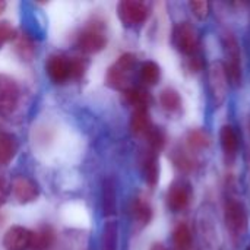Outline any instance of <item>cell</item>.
<instances>
[{"label":"cell","mask_w":250,"mask_h":250,"mask_svg":"<svg viewBox=\"0 0 250 250\" xmlns=\"http://www.w3.org/2000/svg\"><path fill=\"white\" fill-rule=\"evenodd\" d=\"M136 64V57L132 53L122 54L107 70L105 75V83L110 88L126 91L129 88V79L130 73Z\"/></svg>","instance_id":"6da1fadb"},{"label":"cell","mask_w":250,"mask_h":250,"mask_svg":"<svg viewBox=\"0 0 250 250\" xmlns=\"http://www.w3.org/2000/svg\"><path fill=\"white\" fill-rule=\"evenodd\" d=\"M76 45L81 51L86 54L101 51L107 45V35L104 32L103 25H100V22H92L88 26H85L82 32L78 35Z\"/></svg>","instance_id":"7a4b0ae2"},{"label":"cell","mask_w":250,"mask_h":250,"mask_svg":"<svg viewBox=\"0 0 250 250\" xmlns=\"http://www.w3.org/2000/svg\"><path fill=\"white\" fill-rule=\"evenodd\" d=\"M19 100L21 88L18 82L7 75H0V116H12L19 105Z\"/></svg>","instance_id":"3957f363"},{"label":"cell","mask_w":250,"mask_h":250,"mask_svg":"<svg viewBox=\"0 0 250 250\" xmlns=\"http://www.w3.org/2000/svg\"><path fill=\"white\" fill-rule=\"evenodd\" d=\"M208 86L217 105L223 104L229 91V76L221 62H212L208 67Z\"/></svg>","instance_id":"277c9868"},{"label":"cell","mask_w":250,"mask_h":250,"mask_svg":"<svg viewBox=\"0 0 250 250\" xmlns=\"http://www.w3.org/2000/svg\"><path fill=\"white\" fill-rule=\"evenodd\" d=\"M224 42V53H226V72L233 82V85H239L242 81V66H240V48L237 40L231 34H226L223 38Z\"/></svg>","instance_id":"5b68a950"},{"label":"cell","mask_w":250,"mask_h":250,"mask_svg":"<svg viewBox=\"0 0 250 250\" xmlns=\"http://www.w3.org/2000/svg\"><path fill=\"white\" fill-rule=\"evenodd\" d=\"M226 226L230 234L236 239H240L248 231V214L245 207L239 201H229L226 205Z\"/></svg>","instance_id":"8992f818"},{"label":"cell","mask_w":250,"mask_h":250,"mask_svg":"<svg viewBox=\"0 0 250 250\" xmlns=\"http://www.w3.org/2000/svg\"><path fill=\"white\" fill-rule=\"evenodd\" d=\"M149 9L139 0H123L117 6V15L126 26L142 23L148 18Z\"/></svg>","instance_id":"52a82bcc"},{"label":"cell","mask_w":250,"mask_h":250,"mask_svg":"<svg viewBox=\"0 0 250 250\" xmlns=\"http://www.w3.org/2000/svg\"><path fill=\"white\" fill-rule=\"evenodd\" d=\"M173 42L179 51L185 54H192L199 45V34L193 25H190L189 22H183L174 28Z\"/></svg>","instance_id":"ba28073f"},{"label":"cell","mask_w":250,"mask_h":250,"mask_svg":"<svg viewBox=\"0 0 250 250\" xmlns=\"http://www.w3.org/2000/svg\"><path fill=\"white\" fill-rule=\"evenodd\" d=\"M45 70L51 82L64 83L70 79V59L63 54H51L45 62Z\"/></svg>","instance_id":"9c48e42d"},{"label":"cell","mask_w":250,"mask_h":250,"mask_svg":"<svg viewBox=\"0 0 250 250\" xmlns=\"http://www.w3.org/2000/svg\"><path fill=\"white\" fill-rule=\"evenodd\" d=\"M12 195L13 198L19 202V204H29L32 201H35L40 195V189L38 185L26 177V176H18L12 180Z\"/></svg>","instance_id":"30bf717a"},{"label":"cell","mask_w":250,"mask_h":250,"mask_svg":"<svg viewBox=\"0 0 250 250\" xmlns=\"http://www.w3.org/2000/svg\"><path fill=\"white\" fill-rule=\"evenodd\" d=\"M31 239H32L31 230L21 226H13L4 233L3 246L6 250H26L31 246Z\"/></svg>","instance_id":"8fae6325"},{"label":"cell","mask_w":250,"mask_h":250,"mask_svg":"<svg viewBox=\"0 0 250 250\" xmlns=\"http://www.w3.org/2000/svg\"><path fill=\"white\" fill-rule=\"evenodd\" d=\"M189 189L182 183H174L167 192V205L173 211H182L189 204Z\"/></svg>","instance_id":"7c38bea8"},{"label":"cell","mask_w":250,"mask_h":250,"mask_svg":"<svg viewBox=\"0 0 250 250\" xmlns=\"http://www.w3.org/2000/svg\"><path fill=\"white\" fill-rule=\"evenodd\" d=\"M116 183L111 177L103 180L101 189V207L104 217H110L116 214Z\"/></svg>","instance_id":"4fadbf2b"},{"label":"cell","mask_w":250,"mask_h":250,"mask_svg":"<svg viewBox=\"0 0 250 250\" xmlns=\"http://www.w3.org/2000/svg\"><path fill=\"white\" fill-rule=\"evenodd\" d=\"M130 129L135 135H146L149 132L151 122H149L148 107L133 108V113L130 117Z\"/></svg>","instance_id":"5bb4252c"},{"label":"cell","mask_w":250,"mask_h":250,"mask_svg":"<svg viewBox=\"0 0 250 250\" xmlns=\"http://www.w3.org/2000/svg\"><path fill=\"white\" fill-rule=\"evenodd\" d=\"M142 173L149 186H155L158 182V161L155 151L149 149L142 157Z\"/></svg>","instance_id":"9a60e30c"},{"label":"cell","mask_w":250,"mask_h":250,"mask_svg":"<svg viewBox=\"0 0 250 250\" xmlns=\"http://www.w3.org/2000/svg\"><path fill=\"white\" fill-rule=\"evenodd\" d=\"M18 152V141L10 133H0V166H7Z\"/></svg>","instance_id":"2e32d148"},{"label":"cell","mask_w":250,"mask_h":250,"mask_svg":"<svg viewBox=\"0 0 250 250\" xmlns=\"http://www.w3.org/2000/svg\"><path fill=\"white\" fill-rule=\"evenodd\" d=\"M54 242V231L51 227H41L37 231H32L31 239V250H47Z\"/></svg>","instance_id":"e0dca14e"},{"label":"cell","mask_w":250,"mask_h":250,"mask_svg":"<svg viewBox=\"0 0 250 250\" xmlns=\"http://www.w3.org/2000/svg\"><path fill=\"white\" fill-rule=\"evenodd\" d=\"M132 212H133V218L141 226H146L151 221V218H152V208H151L149 202L145 198H142V196L136 198L133 201Z\"/></svg>","instance_id":"ac0fdd59"},{"label":"cell","mask_w":250,"mask_h":250,"mask_svg":"<svg viewBox=\"0 0 250 250\" xmlns=\"http://www.w3.org/2000/svg\"><path fill=\"white\" fill-rule=\"evenodd\" d=\"M119 226L116 221L105 223L101 233V250H117Z\"/></svg>","instance_id":"d6986e66"},{"label":"cell","mask_w":250,"mask_h":250,"mask_svg":"<svg viewBox=\"0 0 250 250\" xmlns=\"http://www.w3.org/2000/svg\"><path fill=\"white\" fill-rule=\"evenodd\" d=\"M173 245L176 250H190L192 231L186 224H179L173 231Z\"/></svg>","instance_id":"ffe728a7"},{"label":"cell","mask_w":250,"mask_h":250,"mask_svg":"<svg viewBox=\"0 0 250 250\" xmlns=\"http://www.w3.org/2000/svg\"><path fill=\"white\" fill-rule=\"evenodd\" d=\"M160 76H161V70L155 62L149 60V62L142 63L141 70H139V78L145 85H149V86L155 85L160 81Z\"/></svg>","instance_id":"44dd1931"},{"label":"cell","mask_w":250,"mask_h":250,"mask_svg":"<svg viewBox=\"0 0 250 250\" xmlns=\"http://www.w3.org/2000/svg\"><path fill=\"white\" fill-rule=\"evenodd\" d=\"M160 104L167 111H177L182 107L180 94L173 88H166L160 94Z\"/></svg>","instance_id":"7402d4cb"},{"label":"cell","mask_w":250,"mask_h":250,"mask_svg":"<svg viewBox=\"0 0 250 250\" xmlns=\"http://www.w3.org/2000/svg\"><path fill=\"white\" fill-rule=\"evenodd\" d=\"M220 139H221V146L224 149L226 154H234L239 148V138L234 132V129L229 125L223 126L221 133H220Z\"/></svg>","instance_id":"603a6c76"},{"label":"cell","mask_w":250,"mask_h":250,"mask_svg":"<svg viewBox=\"0 0 250 250\" xmlns=\"http://www.w3.org/2000/svg\"><path fill=\"white\" fill-rule=\"evenodd\" d=\"M125 98L126 101L133 107V108H138V107H148V103H149V95L146 91H144L142 88H135V86H129L126 91H125Z\"/></svg>","instance_id":"cb8c5ba5"},{"label":"cell","mask_w":250,"mask_h":250,"mask_svg":"<svg viewBox=\"0 0 250 250\" xmlns=\"http://www.w3.org/2000/svg\"><path fill=\"white\" fill-rule=\"evenodd\" d=\"M15 48L19 53V56L22 59H26V60H29L34 56V51H35L34 41L26 34H16V37H15Z\"/></svg>","instance_id":"d4e9b609"},{"label":"cell","mask_w":250,"mask_h":250,"mask_svg":"<svg viewBox=\"0 0 250 250\" xmlns=\"http://www.w3.org/2000/svg\"><path fill=\"white\" fill-rule=\"evenodd\" d=\"M211 139H209V135L205 132V130H201V129H196V130H192L189 135H188V144L190 148L193 149H202V148H207L209 145Z\"/></svg>","instance_id":"484cf974"},{"label":"cell","mask_w":250,"mask_h":250,"mask_svg":"<svg viewBox=\"0 0 250 250\" xmlns=\"http://www.w3.org/2000/svg\"><path fill=\"white\" fill-rule=\"evenodd\" d=\"M88 69V62L82 57L70 59V79H81Z\"/></svg>","instance_id":"4316f807"},{"label":"cell","mask_w":250,"mask_h":250,"mask_svg":"<svg viewBox=\"0 0 250 250\" xmlns=\"http://www.w3.org/2000/svg\"><path fill=\"white\" fill-rule=\"evenodd\" d=\"M193 15L199 19H205L208 15H209V9H211V4L207 1V0H193L189 3Z\"/></svg>","instance_id":"83f0119b"},{"label":"cell","mask_w":250,"mask_h":250,"mask_svg":"<svg viewBox=\"0 0 250 250\" xmlns=\"http://www.w3.org/2000/svg\"><path fill=\"white\" fill-rule=\"evenodd\" d=\"M15 37L16 31L12 26V23L7 21H0V47H3L7 41L15 40Z\"/></svg>","instance_id":"f1b7e54d"},{"label":"cell","mask_w":250,"mask_h":250,"mask_svg":"<svg viewBox=\"0 0 250 250\" xmlns=\"http://www.w3.org/2000/svg\"><path fill=\"white\" fill-rule=\"evenodd\" d=\"M146 136H148V141H149V145H151L152 151H157L164 145V136H163V133L160 130L151 127L149 132L146 133Z\"/></svg>","instance_id":"f546056e"},{"label":"cell","mask_w":250,"mask_h":250,"mask_svg":"<svg viewBox=\"0 0 250 250\" xmlns=\"http://www.w3.org/2000/svg\"><path fill=\"white\" fill-rule=\"evenodd\" d=\"M6 202V186H4V182L0 180V208L4 205Z\"/></svg>","instance_id":"4dcf8cb0"},{"label":"cell","mask_w":250,"mask_h":250,"mask_svg":"<svg viewBox=\"0 0 250 250\" xmlns=\"http://www.w3.org/2000/svg\"><path fill=\"white\" fill-rule=\"evenodd\" d=\"M149 250H166V248L163 245H160V243H155Z\"/></svg>","instance_id":"1f68e13d"},{"label":"cell","mask_w":250,"mask_h":250,"mask_svg":"<svg viewBox=\"0 0 250 250\" xmlns=\"http://www.w3.org/2000/svg\"><path fill=\"white\" fill-rule=\"evenodd\" d=\"M4 7H6V3L4 1H0V13L4 10Z\"/></svg>","instance_id":"d6a6232c"},{"label":"cell","mask_w":250,"mask_h":250,"mask_svg":"<svg viewBox=\"0 0 250 250\" xmlns=\"http://www.w3.org/2000/svg\"><path fill=\"white\" fill-rule=\"evenodd\" d=\"M248 250H250V246H249V248H248Z\"/></svg>","instance_id":"836d02e7"}]
</instances>
